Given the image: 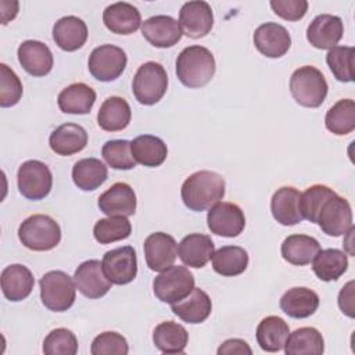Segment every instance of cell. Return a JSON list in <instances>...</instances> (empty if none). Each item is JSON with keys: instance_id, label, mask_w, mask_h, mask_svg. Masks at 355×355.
Listing matches in <instances>:
<instances>
[{"instance_id": "cell-21", "label": "cell", "mask_w": 355, "mask_h": 355, "mask_svg": "<svg viewBox=\"0 0 355 355\" xmlns=\"http://www.w3.org/2000/svg\"><path fill=\"white\" fill-rule=\"evenodd\" d=\"M103 22L112 33L130 35L141 26V15L133 4L116 1L104 10Z\"/></svg>"}, {"instance_id": "cell-1", "label": "cell", "mask_w": 355, "mask_h": 355, "mask_svg": "<svg viewBox=\"0 0 355 355\" xmlns=\"http://www.w3.org/2000/svg\"><path fill=\"white\" fill-rule=\"evenodd\" d=\"M225 187V179L219 173L198 171L183 182L180 189L182 201L194 212L207 211L223 198Z\"/></svg>"}, {"instance_id": "cell-2", "label": "cell", "mask_w": 355, "mask_h": 355, "mask_svg": "<svg viewBox=\"0 0 355 355\" xmlns=\"http://www.w3.org/2000/svg\"><path fill=\"white\" fill-rule=\"evenodd\" d=\"M215 69L214 54L202 46L184 47L176 58V76L190 89L205 86L215 75Z\"/></svg>"}, {"instance_id": "cell-34", "label": "cell", "mask_w": 355, "mask_h": 355, "mask_svg": "<svg viewBox=\"0 0 355 355\" xmlns=\"http://www.w3.org/2000/svg\"><path fill=\"white\" fill-rule=\"evenodd\" d=\"M153 343L164 354H183L189 343V333L176 322H161L153 331Z\"/></svg>"}, {"instance_id": "cell-32", "label": "cell", "mask_w": 355, "mask_h": 355, "mask_svg": "<svg viewBox=\"0 0 355 355\" xmlns=\"http://www.w3.org/2000/svg\"><path fill=\"white\" fill-rule=\"evenodd\" d=\"M132 154L136 162L155 168L164 164L168 155V147L162 139L153 135H141L130 141Z\"/></svg>"}, {"instance_id": "cell-35", "label": "cell", "mask_w": 355, "mask_h": 355, "mask_svg": "<svg viewBox=\"0 0 355 355\" xmlns=\"http://www.w3.org/2000/svg\"><path fill=\"white\" fill-rule=\"evenodd\" d=\"M283 348L287 355H320L324 351V340L318 329L300 327L288 334Z\"/></svg>"}, {"instance_id": "cell-4", "label": "cell", "mask_w": 355, "mask_h": 355, "mask_svg": "<svg viewBox=\"0 0 355 355\" xmlns=\"http://www.w3.org/2000/svg\"><path fill=\"white\" fill-rule=\"evenodd\" d=\"M327 90L329 86L323 73L312 65L300 67L290 78L291 96L302 107H320L327 96Z\"/></svg>"}, {"instance_id": "cell-7", "label": "cell", "mask_w": 355, "mask_h": 355, "mask_svg": "<svg viewBox=\"0 0 355 355\" xmlns=\"http://www.w3.org/2000/svg\"><path fill=\"white\" fill-rule=\"evenodd\" d=\"M194 288V276L183 265H171L161 270L153 282L155 297L166 304H173L184 298Z\"/></svg>"}, {"instance_id": "cell-33", "label": "cell", "mask_w": 355, "mask_h": 355, "mask_svg": "<svg viewBox=\"0 0 355 355\" xmlns=\"http://www.w3.org/2000/svg\"><path fill=\"white\" fill-rule=\"evenodd\" d=\"M288 334V324L279 316H266L257 326V343L261 349L266 352H277L283 349Z\"/></svg>"}, {"instance_id": "cell-30", "label": "cell", "mask_w": 355, "mask_h": 355, "mask_svg": "<svg viewBox=\"0 0 355 355\" xmlns=\"http://www.w3.org/2000/svg\"><path fill=\"white\" fill-rule=\"evenodd\" d=\"M132 118L130 105L123 97L111 96L100 105L97 123L105 132L123 130Z\"/></svg>"}, {"instance_id": "cell-48", "label": "cell", "mask_w": 355, "mask_h": 355, "mask_svg": "<svg viewBox=\"0 0 355 355\" xmlns=\"http://www.w3.org/2000/svg\"><path fill=\"white\" fill-rule=\"evenodd\" d=\"M338 306L343 313L354 318V282H348L338 294Z\"/></svg>"}, {"instance_id": "cell-9", "label": "cell", "mask_w": 355, "mask_h": 355, "mask_svg": "<svg viewBox=\"0 0 355 355\" xmlns=\"http://www.w3.org/2000/svg\"><path fill=\"white\" fill-rule=\"evenodd\" d=\"M128 62L126 53L114 44H101L96 47L89 57V72L100 82L118 79L125 71Z\"/></svg>"}, {"instance_id": "cell-49", "label": "cell", "mask_w": 355, "mask_h": 355, "mask_svg": "<svg viewBox=\"0 0 355 355\" xmlns=\"http://www.w3.org/2000/svg\"><path fill=\"white\" fill-rule=\"evenodd\" d=\"M232 354H252V349L250 345L240 338H230L226 340L219 348H218V355H232Z\"/></svg>"}, {"instance_id": "cell-13", "label": "cell", "mask_w": 355, "mask_h": 355, "mask_svg": "<svg viewBox=\"0 0 355 355\" xmlns=\"http://www.w3.org/2000/svg\"><path fill=\"white\" fill-rule=\"evenodd\" d=\"M179 25L182 32L191 39L207 36L214 26L211 6L202 0L184 3L179 11Z\"/></svg>"}, {"instance_id": "cell-19", "label": "cell", "mask_w": 355, "mask_h": 355, "mask_svg": "<svg viewBox=\"0 0 355 355\" xmlns=\"http://www.w3.org/2000/svg\"><path fill=\"white\" fill-rule=\"evenodd\" d=\"M135 190L123 182L114 183L98 197V208L107 216H130L136 212Z\"/></svg>"}, {"instance_id": "cell-17", "label": "cell", "mask_w": 355, "mask_h": 355, "mask_svg": "<svg viewBox=\"0 0 355 355\" xmlns=\"http://www.w3.org/2000/svg\"><path fill=\"white\" fill-rule=\"evenodd\" d=\"M144 257L147 266L154 272H161L173 265L178 257V244L171 234L155 232L144 240Z\"/></svg>"}, {"instance_id": "cell-14", "label": "cell", "mask_w": 355, "mask_h": 355, "mask_svg": "<svg viewBox=\"0 0 355 355\" xmlns=\"http://www.w3.org/2000/svg\"><path fill=\"white\" fill-rule=\"evenodd\" d=\"M73 282L76 288L90 300L104 297L112 284L105 276L103 263L98 259H89L82 262L73 273Z\"/></svg>"}, {"instance_id": "cell-36", "label": "cell", "mask_w": 355, "mask_h": 355, "mask_svg": "<svg viewBox=\"0 0 355 355\" xmlns=\"http://www.w3.org/2000/svg\"><path fill=\"white\" fill-rule=\"evenodd\" d=\"M315 275L323 282H331L341 277L348 269V257L337 248L320 250L312 261Z\"/></svg>"}, {"instance_id": "cell-31", "label": "cell", "mask_w": 355, "mask_h": 355, "mask_svg": "<svg viewBox=\"0 0 355 355\" xmlns=\"http://www.w3.org/2000/svg\"><path fill=\"white\" fill-rule=\"evenodd\" d=\"M319 251V241L315 237L306 234H291L282 243L283 259L297 266L311 263Z\"/></svg>"}, {"instance_id": "cell-18", "label": "cell", "mask_w": 355, "mask_h": 355, "mask_svg": "<svg viewBox=\"0 0 355 355\" xmlns=\"http://www.w3.org/2000/svg\"><path fill=\"white\" fill-rule=\"evenodd\" d=\"M144 39L154 47L166 49L175 46L182 39V28L171 15H154L141 22Z\"/></svg>"}, {"instance_id": "cell-22", "label": "cell", "mask_w": 355, "mask_h": 355, "mask_svg": "<svg viewBox=\"0 0 355 355\" xmlns=\"http://www.w3.org/2000/svg\"><path fill=\"white\" fill-rule=\"evenodd\" d=\"M1 291L8 301L17 302L25 300L35 286V279L29 268L21 263H12L1 270Z\"/></svg>"}, {"instance_id": "cell-27", "label": "cell", "mask_w": 355, "mask_h": 355, "mask_svg": "<svg viewBox=\"0 0 355 355\" xmlns=\"http://www.w3.org/2000/svg\"><path fill=\"white\" fill-rule=\"evenodd\" d=\"M87 26L83 19L75 15L60 18L53 26V39L64 51H75L87 40Z\"/></svg>"}, {"instance_id": "cell-42", "label": "cell", "mask_w": 355, "mask_h": 355, "mask_svg": "<svg viewBox=\"0 0 355 355\" xmlns=\"http://www.w3.org/2000/svg\"><path fill=\"white\" fill-rule=\"evenodd\" d=\"M101 155L104 161L114 169L129 171L137 164L132 154L130 141L122 139L105 141L101 148Z\"/></svg>"}, {"instance_id": "cell-46", "label": "cell", "mask_w": 355, "mask_h": 355, "mask_svg": "<svg viewBox=\"0 0 355 355\" xmlns=\"http://www.w3.org/2000/svg\"><path fill=\"white\" fill-rule=\"evenodd\" d=\"M90 352L93 355H126L129 345L126 338L116 331H104L94 337Z\"/></svg>"}, {"instance_id": "cell-38", "label": "cell", "mask_w": 355, "mask_h": 355, "mask_svg": "<svg viewBox=\"0 0 355 355\" xmlns=\"http://www.w3.org/2000/svg\"><path fill=\"white\" fill-rule=\"evenodd\" d=\"M211 259L214 270L226 277L241 275L248 266V252L239 245L220 247Z\"/></svg>"}, {"instance_id": "cell-28", "label": "cell", "mask_w": 355, "mask_h": 355, "mask_svg": "<svg viewBox=\"0 0 355 355\" xmlns=\"http://www.w3.org/2000/svg\"><path fill=\"white\" fill-rule=\"evenodd\" d=\"M319 306V295L308 287L288 288L280 298L282 311L294 319L309 318Z\"/></svg>"}, {"instance_id": "cell-37", "label": "cell", "mask_w": 355, "mask_h": 355, "mask_svg": "<svg viewBox=\"0 0 355 355\" xmlns=\"http://www.w3.org/2000/svg\"><path fill=\"white\" fill-rule=\"evenodd\" d=\"M108 178L107 166L97 158H83L75 162L72 168V180L78 189L93 191Z\"/></svg>"}, {"instance_id": "cell-23", "label": "cell", "mask_w": 355, "mask_h": 355, "mask_svg": "<svg viewBox=\"0 0 355 355\" xmlns=\"http://www.w3.org/2000/svg\"><path fill=\"white\" fill-rule=\"evenodd\" d=\"M300 197L301 193L291 186L277 189L270 198V211L275 220L283 226H294L300 223L302 220V215L300 212Z\"/></svg>"}, {"instance_id": "cell-20", "label": "cell", "mask_w": 355, "mask_h": 355, "mask_svg": "<svg viewBox=\"0 0 355 355\" xmlns=\"http://www.w3.org/2000/svg\"><path fill=\"white\" fill-rule=\"evenodd\" d=\"M17 55L22 68L32 76L47 75L54 64L51 50L40 40L22 42L18 47Z\"/></svg>"}, {"instance_id": "cell-10", "label": "cell", "mask_w": 355, "mask_h": 355, "mask_svg": "<svg viewBox=\"0 0 355 355\" xmlns=\"http://www.w3.org/2000/svg\"><path fill=\"white\" fill-rule=\"evenodd\" d=\"M316 223L331 237L345 234L352 227V209L344 197L334 194L320 208Z\"/></svg>"}, {"instance_id": "cell-47", "label": "cell", "mask_w": 355, "mask_h": 355, "mask_svg": "<svg viewBox=\"0 0 355 355\" xmlns=\"http://www.w3.org/2000/svg\"><path fill=\"white\" fill-rule=\"evenodd\" d=\"M270 7L276 15L287 21H298L308 11L306 0H272Z\"/></svg>"}, {"instance_id": "cell-12", "label": "cell", "mask_w": 355, "mask_h": 355, "mask_svg": "<svg viewBox=\"0 0 355 355\" xmlns=\"http://www.w3.org/2000/svg\"><path fill=\"white\" fill-rule=\"evenodd\" d=\"M207 223L214 234L222 237H237L244 230L245 216L237 204L219 201L209 208Z\"/></svg>"}, {"instance_id": "cell-43", "label": "cell", "mask_w": 355, "mask_h": 355, "mask_svg": "<svg viewBox=\"0 0 355 355\" xmlns=\"http://www.w3.org/2000/svg\"><path fill=\"white\" fill-rule=\"evenodd\" d=\"M352 57H354V47L351 46H336L329 50L326 55V62L337 80L340 82L354 80Z\"/></svg>"}, {"instance_id": "cell-6", "label": "cell", "mask_w": 355, "mask_h": 355, "mask_svg": "<svg viewBox=\"0 0 355 355\" xmlns=\"http://www.w3.org/2000/svg\"><path fill=\"white\" fill-rule=\"evenodd\" d=\"M43 305L53 312L69 309L76 298L75 282L62 270H50L39 282Z\"/></svg>"}, {"instance_id": "cell-39", "label": "cell", "mask_w": 355, "mask_h": 355, "mask_svg": "<svg viewBox=\"0 0 355 355\" xmlns=\"http://www.w3.org/2000/svg\"><path fill=\"white\" fill-rule=\"evenodd\" d=\"M327 130L337 136H345L355 129V103L351 98L338 100L324 116Z\"/></svg>"}, {"instance_id": "cell-11", "label": "cell", "mask_w": 355, "mask_h": 355, "mask_svg": "<svg viewBox=\"0 0 355 355\" xmlns=\"http://www.w3.org/2000/svg\"><path fill=\"white\" fill-rule=\"evenodd\" d=\"M103 270L112 284H128L137 275V257L130 245L110 250L103 257Z\"/></svg>"}, {"instance_id": "cell-25", "label": "cell", "mask_w": 355, "mask_h": 355, "mask_svg": "<svg viewBox=\"0 0 355 355\" xmlns=\"http://www.w3.org/2000/svg\"><path fill=\"white\" fill-rule=\"evenodd\" d=\"M171 308L183 322L196 324L204 322L211 315L212 302L204 290L194 287L184 298L171 304Z\"/></svg>"}, {"instance_id": "cell-24", "label": "cell", "mask_w": 355, "mask_h": 355, "mask_svg": "<svg viewBox=\"0 0 355 355\" xmlns=\"http://www.w3.org/2000/svg\"><path fill=\"white\" fill-rule=\"evenodd\" d=\"M215 252V244L207 234L191 233L182 239L178 254L182 262L190 268H204Z\"/></svg>"}, {"instance_id": "cell-5", "label": "cell", "mask_w": 355, "mask_h": 355, "mask_svg": "<svg viewBox=\"0 0 355 355\" xmlns=\"http://www.w3.org/2000/svg\"><path fill=\"white\" fill-rule=\"evenodd\" d=\"M168 89V75L165 68L155 62L147 61L141 64L132 83V90L136 100L143 105L157 104L166 93Z\"/></svg>"}, {"instance_id": "cell-3", "label": "cell", "mask_w": 355, "mask_h": 355, "mask_svg": "<svg viewBox=\"0 0 355 355\" xmlns=\"http://www.w3.org/2000/svg\"><path fill=\"white\" fill-rule=\"evenodd\" d=\"M19 241L32 251H50L61 241L60 225L49 215L28 216L18 227Z\"/></svg>"}, {"instance_id": "cell-40", "label": "cell", "mask_w": 355, "mask_h": 355, "mask_svg": "<svg viewBox=\"0 0 355 355\" xmlns=\"http://www.w3.org/2000/svg\"><path fill=\"white\" fill-rule=\"evenodd\" d=\"M132 233V225L125 216H108L98 219L93 227V236L100 244L125 240Z\"/></svg>"}, {"instance_id": "cell-29", "label": "cell", "mask_w": 355, "mask_h": 355, "mask_svg": "<svg viewBox=\"0 0 355 355\" xmlns=\"http://www.w3.org/2000/svg\"><path fill=\"white\" fill-rule=\"evenodd\" d=\"M96 101V92L86 83L78 82L67 86L58 94L57 103L62 112L85 115L89 114Z\"/></svg>"}, {"instance_id": "cell-8", "label": "cell", "mask_w": 355, "mask_h": 355, "mask_svg": "<svg viewBox=\"0 0 355 355\" xmlns=\"http://www.w3.org/2000/svg\"><path fill=\"white\" fill-rule=\"evenodd\" d=\"M17 183L19 193L28 200H42L49 196L53 176L49 166L39 159H28L18 168Z\"/></svg>"}, {"instance_id": "cell-45", "label": "cell", "mask_w": 355, "mask_h": 355, "mask_svg": "<svg viewBox=\"0 0 355 355\" xmlns=\"http://www.w3.org/2000/svg\"><path fill=\"white\" fill-rule=\"evenodd\" d=\"M0 105L12 107L22 97L24 87L18 75L4 62L0 64Z\"/></svg>"}, {"instance_id": "cell-41", "label": "cell", "mask_w": 355, "mask_h": 355, "mask_svg": "<svg viewBox=\"0 0 355 355\" xmlns=\"http://www.w3.org/2000/svg\"><path fill=\"white\" fill-rule=\"evenodd\" d=\"M334 194L337 193L324 184H313L308 187L300 197V212L302 219L316 223L322 205Z\"/></svg>"}, {"instance_id": "cell-26", "label": "cell", "mask_w": 355, "mask_h": 355, "mask_svg": "<svg viewBox=\"0 0 355 355\" xmlns=\"http://www.w3.org/2000/svg\"><path fill=\"white\" fill-rule=\"evenodd\" d=\"M87 132L78 123H62L55 128L50 137V148L58 155H72L82 151L87 144Z\"/></svg>"}, {"instance_id": "cell-15", "label": "cell", "mask_w": 355, "mask_h": 355, "mask_svg": "<svg viewBox=\"0 0 355 355\" xmlns=\"http://www.w3.org/2000/svg\"><path fill=\"white\" fill-rule=\"evenodd\" d=\"M344 33L343 19L331 14L316 15L306 28L308 42L319 50H330L337 46Z\"/></svg>"}, {"instance_id": "cell-44", "label": "cell", "mask_w": 355, "mask_h": 355, "mask_svg": "<svg viewBox=\"0 0 355 355\" xmlns=\"http://www.w3.org/2000/svg\"><path fill=\"white\" fill-rule=\"evenodd\" d=\"M43 352L46 355H75L78 352V338L65 327L54 329L43 341Z\"/></svg>"}, {"instance_id": "cell-16", "label": "cell", "mask_w": 355, "mask_h": 355, "mask_svg": "<svg viewBox=\"0 0 355 355\" xmlns=\"http://www.w3.org/2000/svg\"><path fill=\"white\" fill-rule=\"evenodd\" d=\"M252 39L257 50L269 58L283 57L291 46V36L288 31L276 22L259 25L255 29Z\"/></svg>"}]
</instances>
